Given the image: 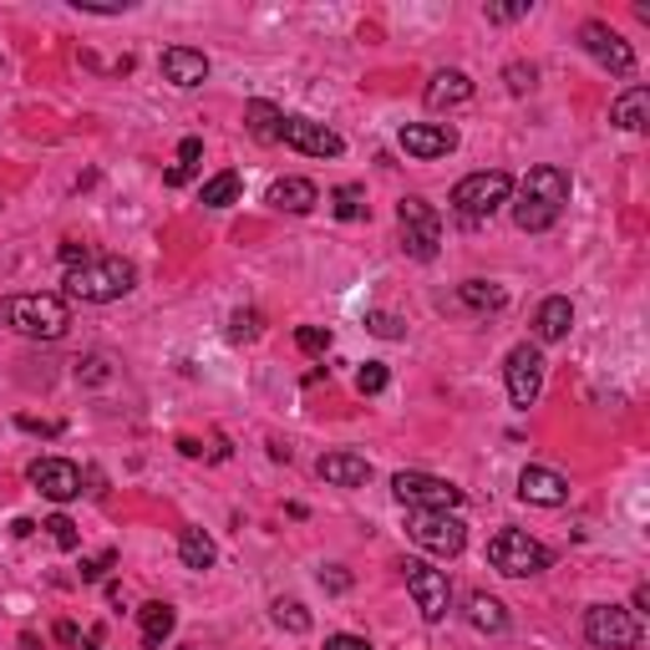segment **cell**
<instances>
[{"label": "cell", "instance_id": "obj_1", "mask_svg": "<svg viewBox=\"0 0 650 650\" xmlns=\"http://www.w3.org/2000/svg\"><path fill=\"white\" fill-rule=\"evenodd\" d=\"M0 325L15 330V336H26V340H61L67 336V325H72V311H67V300L61 296L31 290V296L0 300Z\"/></svg>", "mask_w": 650, "mask_h": 650}, {"label": "cell", "instance_id": "obj_2", "mask_svg": "<svg viewBox=\"0 0 650 650\" xmlns=\"http://www.w3.org/2000/svg\"><path fill=\"white\" fill-rule=\"evenodd\" d=\"M137 285L133 260L122 254H92L87 265L67 269V296L82 300V305H107V300H122Z\"/></svg>", "mask_w": 650, "mask_h": 650}, {"label": "cell", "instance_id": "obj_3", "mask_svg": "<svg viewBox=\"0 0 650 650\" xmlns=\"http://www.w3.org/2000/svg\"><path fill=\"white\" fill-rule=\"evenodd\" d=\"M488 564L508 579H529V575H544L549 564H554V554L539 539H529L523 529H503L488 539Z\"/></svg>", "mask_w": 650, "mask_h": 650}, {"label": "cell", "instance_id": "obj_4", "mask_svg": "<svg viewBox=\"0 0 650 650\" xmlns=\"http://www.w3.org/2000/svg\"><path fill=\"white\" fill-rule=\"evenodd\" d=\"M392 493H397V503L407 508V514H458L462 508V488L458 483L432 478V473H417V468H407V473L392 478Z\"/></svg>", "mask_w": 650, "mask_h": 650}, {"label": "cell", "instance_id": "obj_5", "mask_svg": "<svg viewBox=\"0 0 650 650\" xmlns=\"http://www.w3.org/2000/svg\"><path fill=\"white\" fill-rule=\"evenodd\" d=\"M508 193H514V178L503 173V168H483V173H468L453 189V208H458V219L483 224V219H493V208L508 204Z\"/></svg>", "mask_w": 650, "mask_h": 650}, {"label": "cell", "instance_id": "obj_6", "mask_svg": "<svg viewBox=\"0 0 650 650\" xmlns=\"http://www.w3.org/2000/svg\"><path fill=\"white\" fill-rule=\"evenodd\" d=\"M397 224H401V250L412 254V260H437V244H443V214H437L428 198L407 193V198L397 204Z\"/></svg>", "mask_w": 650, "mask_h": 650}, {"label": "cell", "instance_id": "obj_7", "mask_svg": "<svg viewBox=\"0 0 650 650\" xmlns=\"http://www.w3.org/2000/svg\"><path fill=\"white\" fill-rule=\"evenodd\" d=\"M585 640L594 650H636L640 646V621L625 605H590L585 610Z\"/></svg>", "mask_w": 650, "mask_h": 650}, {"label": "cell", "instance_id": "obj_8", "mask_svg": "<svg viewBox=\"0 0 650 650\" xmlns=\"http://www.w3.org/2000/svg\"><path fill=\"white\" fill-rule=\"evenodd\" d=\"M407 533L417 549H428L437 559H458L468 544V523L458 514H407Z\"/></svg>", "mask_w": 650, "mask_h": 650}, {"label": "cell", "instance_id": "obj_9", "mask_svg": "<svg viewBox=\"0 0 650 650\" xmlns=\"http://www.w3.org/2000/svg\"><path fill=\"white\" fill-rule=\"evenodd\" d=\"M503 382H508V401H514V407H533V401H539V386H544V351H539L533 340L514 346L508 361H503Z\"/></svg>", "mask_w": 650, "mask_h": 650}, {"label": "cell", "instance_id": "obj_10", "mask_svg": "<svg viewBox=\"0 0 650 650\" xmlns=\"http://www.w3.org/2000/svg\"><path fill=\"white\" fill-rule=\"evenodd\" d=\"M407 569V594L417 600V610H422V621L437 625L447 615V605H453V585H447L443 569H432V564L412 559V564H401Z\"/></svg>", "mask_w": 650, "mask_h": 650}, {"label": "cell", "instance_id": "obj_11", "mask_svg": "<svg viewBox=\"0 0 650 650\" xmlns=\"http://www.w3.org/2000/svg\"><path fill=\"white\" fill-rule=\"evenodd\" d=\"M579 46H585V51H590L600 67H610L615 76L636 72V51H630L621 31H610L605 21H585V26H579Z\"/></svg>", "mask_w": 650, "mask_h": 650}, {"label": "cell", "instance_id": "obj_12", "mask_svg": "<svg viewBox=\"0 0 650 650\" xmlns=\"http://www.w3.org/2000/svg\"><path fill=\"white\" fill-rule=\"evenodd\" d=\"M285 148L305 153V158H340L346 153V137L336 128H325L315 118H285V133H280Z\"/></svg>", "mask_w": 650, "mask_h": 650}, {"label": "cell", "instance_id": "obj_13", "mask_svg": "<svg viewBox=\"0 0 650 650\" xmlns=\"http://www.w3.org/2000/svg\"><path fill=\"white\" fill-rule=\"evenodd\" d=\"M26 478L36 483V493H46L51 503L82 498V468H76V462H67V458H36Z\"/></svg>", "mask_w": 650, "mask_h": 650}, {"label": "cell", "instance_id": "obj_14", "mask_svg": "<svg viewBox=\"0 0 650 650\" xmlns=\"http://www.w3.org/2000/svg\"><path fill=\"white\" fill-rule=\"evenodd\" d=\"M453 148H458V133H453L447 122H407V128H401V153H407V158L432 162V158H447Z\"/></svg>", "mask_w": 650, "mask_h": 650}, {"label": "cell", "instance_id": "obj_15", "mask_svg": "<svg viewBox=\"0 0 650 650\" xmlns=\"http://www.w3.org/2000/svg\"><path fill=\"white\" fill-rule=\"evenodd\" d=\"M518 198H533V204H544V208H554V214H564V204H569V173L554 168V162H539V168H529Z\"/></svg>", "mask_w": 650, "mask_h": 650}, {"label": "cell", "instance_id": "obj_16", "mask_svg": "<svg viewBox=\"0 0 650 650\" xmlns=\"http://www.w3.org/2000/svg\"><path fill=\"white\" fill-rule=\"evenodd\" d=\"M518 498L539 503V508H559V503H569V483H564L554 468H539V462H529V468L518 473Z\"/></svg>", "mask_w": 650, "mask_h": 650}, {"label": "cell", "instance_id": "obj_17", "mask_svg": "<svg viewBox=\"0 0 650 650\" xmlns=\"http://www.w3.org/2000/svg\"><path fill=\"white\" fill-rule=\"evenodd\" d=\"M158 72L168 76V82H173V87H204L208 82V57L204 51H193V46H168V51H162L158 57Z\"/></svg>", "mask_w": 650, "mask_h": 650}, {"label": "cell", "instance_id": "obj_18", "mask_svg": "<svg viewBox=\"0 0 650 650\" xmlns=\"http://www.w3.org/2000/svg\"><path fill=\"white\" fill-rule=\"evenodd\" d=\"M315 473H321L330 488H366L371 462L361 458V453H325V458L315 462Z\"/></svg>", "mask_w": 650, "mask_h": 650}, {"label": "cell", "instance_id": "obj_19", "mask_svg": "<svg viewBox=\"0 0 650 650\" xmlns=\"http://www.w3.org/2000/svg\"><path fill=\"white\" fill-rule=\"evenodd\" d=\"M269 204L280 208V214H311L321 204V189H315L311 178H275L269 183Z\"/></svg>", "mask_w": 650, "mask_h": 650}, {"label": "cell", "instance_id": "obj_20", "mask_svg": "<svg viewBox=\"0 0 650 650\" xmlns=\"http://www.w3.org/2000/svg\"><path fill=\"white\" fill-rule=\"evenodd\" d=\"M473 97V76L468 72H437L428 82V92H422V103L432 107V112H443V107H462Z\"/></svg>", "mask_w": 650, "mask_h": 650}, {"label": "cell", "instance_id": "obj_21", "mask_svg": "<svg viewBox=\"0 0 650 650\" xmlns=\"http://www.w3.org/2000/svg\"><path fill=\"white\" fill-rule=\"evenodd\" d=\"M569 325H575V305H569V296H549L544 305H539V315H533V336L539 340H564L569 336Z\"/></svg>", "mask_w": 650, "mask_h": 650}, {"label": "cell", "instance_id": "obj_22", "mask_svg": "<svg viewBox=\"0 0 650 650\" xmlns=\"http://www.w3.org/2000/svg\"><path fill=\"white\" fill-rule=\"evenodd\" d=\"M173 625H178V615L168 600H148V605L137 610V630H143V646L148 650H162V640L173 636Z\"/></svg>", "mask_w": 650, "mask_h": 650}, {"label": "cell", "instance_id": "obj_23", "mask_svg": "<svg viewBox=\"0 0 650 650\" xmlns=\"http://www.w3.org/2000/svg\"><path fill=\"white\" fill-rule=\"evenodd\" d=\"M610 122L615 128H625V133H640L650 122V87H630L625 97H615V107H610Z\"/></svg>", "mask_w": 650, "mask_h": 650}, {"label": "cell", "instance_id": "obj_24", "mask_svg": "<svg viewBox=\"0 0 650 650\" xmlns=\"http://www.w3.org/2000/svg\"><path fill=\"white\" fill-rule=\"evenodd\" d=\"M244 128H250L254 143H280L285 112L275 103H250V107H244Z\"/></svg>", "mask_w": 650, "mask_h": 650}, {"label": "cell", "instance_id": "obj_25", "mask_svg": "<svg viewBox=\"0 0 650 650\" xmlns=\"http://www.w3.org/2000/svg\"><path fill=\"white\" fill-rule=\"evenodd\" d=\"M468 625L483 630V636H503V630H508V610H503V600L478 590L473 600H468Z\"/></svg>", "mask_w": 650, "mask_h": 650}, {"label": "cell", "instance_id": "obj_26", "mask_svg": "<svg viewBox=\"0 0 650 650\" xmlns=\"http://www.w3.org/2000/svg\"><path fill=\"white\" fill-rule=\"evenodd\" d=\"M178 559L189 564V569H214L219 549H214V539H208L204 529H183L178 533Z\"/></svg>", "mask_w": 650, "mask_h": 650}, {"label": "cell", "instance_id": "obj_27", "mask_svg": "<svg viewBox=\"0 0 650 650\" xmlns=\"http://www.w3.org/2000/svg\"><path fill=\"white\" fill-rule=\"evenodd\" d=\"M239 189H244V178H239L234 168H224V173H214L204 189H198V204L204 208H229L239 198Z\"/></svg>", "mask_w": 650, "mask_h": 650}, {"label": "cell", "instance_id": "obj_28", "mask_svg": "<svg viewBox=\"0 0 650 650\" xmlns=\"http://www.w3.org/2000/svg\"><path fill=\"white\" fill-rule=\"evenodd\" d=\"M458 296H462V305H473V311H503V305H508L503 285H493V280H462Z\"/></svg>", "mask_w": 650, "mask_h": 650}, {"label": "cell", "instance_id": "obj_29", "mask_svg": "<svg viewBox=\"0 0 650 650\" xmlns=\"http://www.w3.org/2000/svg\"><path fill=\"white\" fill-rule=\"evenodd\" d=\"M198 158H204V143H198V137H183V143H178V162L168 168V189H183V183L198 173Z\"/></svg>", "mask_w": 650, "mask_h": 650}, {"label": "cell", "instance_id": "obj_30", "mask_svg": "<svg viewBox=\"0 0 650 650\" xmlns=\"http://www.w3.org/2000/svg\"><path fill=\"white\" fill-rule=\"evenodd\" d=\"M554 219H559V214L544 208V204H533V198H518V204H514V224L523 229V234H539V229H549Z\"/></svg>", "mask_w": 650, "mask_h": 650}, {"label": "cell", "instance_id": "obj_31", "mask_svg": "<svg viewBox=\"0 0 650 650\" xmlns=\"http://www.w3.org/2000/svg\"><path fill=\"white\" fill-rule=\"evenodd\" d=\"M330 208H336V219H361V214H366V189L340 183V189L330 193Z\"/></svg>", "mask_w": 650, "mask_h": 650}, {"label": "cell", "instance_id": "obj_32", "mask_svg": "<svg viewBox=\"0 0 650 650\" xmlns=\"http://www.w3.org/2000/svg\"><path fill=\"white\" fill-rule=\"evenodd\" d=\"M275 621H280L285 630H296V636H305V630H311V610L300 605V600H275Z\"/></svg>", "mask_w": 650, "mask_h": 650}, {"label": "cell", "instance_id": "obj_33", "mask_svg": "<svg viewBox=\"0 0 650 650\" xmlns=\"http://www.w3.org/2000/svg\"><path fill=\"white\" fill-rule=\"evenodd\" d=\"M41 529L51 533V544H57V549H76V544H82V533H76V523L67 514H51Z\"/></svg>", "mask_w": 650, "mask_h": 650}, {"label": "cell", "instance_id": "obj_34", "mask_svg": "<svg viewBox=\"0 0 650 650\" xmlns=\"http://www.w3.org/2000/svg\"><path fill=\"white\" fill-rule=\"evenodd\" d=\"M386 382H392V376H386L382 361H366V366L356 371V392H361V397H376V392H386Z\"/></svg>", "mask_w": 650, "mask_h": 650}, {"label": "cell", "instance_id": "obj_35", "mask_svg": "<svg viewBox=\"0 0 650 650\" xmlns=\"http://www.w3.org/2000/svg\"><path fill=\"white\" fill-rule=\"evenodd\" d=\"M296 346L305 356H325L330 351V330H325V325H300L296 330Z\"/></svg>", "mask_w": 650, "mask_h": 650}, {"label": "cell", "instance_id": "obj_36", "mask_svg": "<svg viewBox=\"0 0 650 650\" xmlns=\"http://www.w3.org/2000/svg\"><path fill=\"white\" fill-rule=\"evenodd\" d=\"M260 330H265V315H260V311H239L234 321H229V336H234V340H254Z\"/></svg>", "mask_w": 650, "mask_h": 650}, {"label": "cell", "instance_id": "obj_37", "mask_svg": "<svg viewBox=\"0 0 650 650\" xmlns=\"http://www.w3.org/2000/svg\"><path fill=\"white\" fill-rule=\"evenodd\" d=\"M366 330H371V336H382V340H397L401 321H397V315H386V311H366Z\"/></svg>", "mask_w": 650, "mask_h": 650}, {"label": "cell", "instance_id": "obj_38", "mask_svg": "<svg viewBox=\"0 0 650 650\" xmlns=\"http://www.w3.org/2000/svg\"><path fill=\"white\" fill-rule=\"evenodd\" d=\"M321 590H330V594H346V590H351V575H346L340 564H325V569H321Z\"/></svg>", "mask_w": 650, "mask_h": 650}, {"label": "cell", "instance_id": "obj_39", "mask_svg": "<svg viewBox=\"0 0 650 650\" xmlns=\"http://www.w3.org/2000/svg\"><path fill=\"white\" fill-rule=\"evenodd\" d=\"M503 76H508V92H529V87H533V76H539V72H533V67H523V61H514V67H508Z\"/></svg>", "mask_w": 650, "mask_h": 650}, {"label": "cell", "instance_id": "obj_40", "mask_svg": "<svg viewBox=\"0 0 650 650\" xmlns=\"http://www.w3.org/2000/svg\"><path fill=\"white\" fill-rule=\"evenodd\" d=\"M112 559H118L112 549H107V554H97V559H87V564H82V579H87V585H92V579H103L107 569H112Z\"/></svg>", "mask_w": 650, "mask_h": 650}, {"label": "cell", "instance_id": "obj_41", "mask_svg": "<svg viewBox=\"0 0 650 650\" xmlns=\"http://www.w3.org/2000/svg\"><path fill=\"white\" fill-rule=\"evenodd\" d=\"M488 21H498V26H503V21H518V15H529V0H523V5H488Z\"/></svg>", "mask_w": 650, "mask_h": 650}, {"label": "cell", "instance_id": "obj_42", "mask_svg": "<svg viewBox=\"0 0 650 650\" xmlns=\"http://www.w3.org/2000/svg\"><path fill=\"white\" fill-rule=\"evenodd\" d=\"M61 260H67V265H87V260H92V250H87V244H76V239H67V244H61Z\"/></svg>", "mask_w": 650, "mask_h": 650}, {"label": "cell", "instance_id": "obj_43", "mask_svg": "<svg viewBox=\"0 0 650 650\" xmlns=\"http://www.w3.org/2000/svg\"><path fill=\"white\" fill-rule=\"evenodd\" d=\"M15 428H21V432H41V437H57L61 422H36V417H15Z\"/></svg>", "mask_w": 650, "mask_h": 650}, {"label": "cell", "instance_id": "obj_44", "mask_svg": "<svg viewBox=\"0 0 650 650\" xmlns=\"http://www.w3.org/2000/svg\"><path fill=\"white\" fill-rule=\"evenodd\" d=\"M325 650H371V640H361V636H325Z\"/></svg>", "mask_w": 650, "mask_h": 650}, {"label": "cell", "instance_id": "obj_45", "mask_svg": "<svg viewBox=\"0 0 650 650\" xmlns=\"http://www.w3.org/2000/svg\"><path fill=\"white\" fill-rule=\"evenodd\" d=\"M82 366H87V371H82L87 382H103V376H107V361H103V356H92V361H82Z\"/></svg>", "mask_w": 650, "mask_h": 650}, {"label": "cell", "instance_id": "obj_46", "mask_svg": "<svg viewBox=\"0 0 650 650\" xmlns=\"http://www.w3.org/2000/svg\"><path fill=\"white\" fill-rule=\"evenodd\" d=\"M57 640H61V646H76V625L61 621V625H57Z\"/></svg>", "mask_w": 650, "mask_h": 650}, {"label": "cell", "instance_id": "obj_47", "mask_svg": "<svg viewBox=\"0 0 650 650\" xmlns=\"http://www.w3.org/2000/svg\"><path fill=\"white\" fill-rule=\"evenodd\" d=\"M87 650H103V646H97V640H92V646H87Z\"/></svg>", "mask_w": 650, "mask_h": 650}, {"label": "cell", "instance_id": "obj_48", "mask_svg": "<svg viewBox=\"0 0 650 650\" xmlns=\"http://www.w3.org/2000/svg\"><path fill=\"white\" fill-rule=\"evenodd\" d=\"M178 650H198V646H178Z\"/></svg>", "mask_w": 650, "mask_h": 650}]
</instances>
